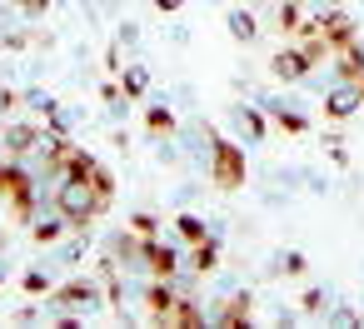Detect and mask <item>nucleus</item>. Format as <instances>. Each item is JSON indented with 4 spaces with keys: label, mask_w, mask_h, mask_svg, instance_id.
Wrapping results in <instances>:
<instances>
[{
    "label": "nucleus",
    "mask_w": 364,
    "mask_h": 329,
    "mask_svg": "<svg viewBox=\"0 0 364 329\" xmlns=\"http://www.w3.org/2000/svg\"><path fill=\"white\" fill-rule=\"evenodd\" d=\"M95 175H100V170H95ZM95 175H65V180H55V210H60L75 230H85V225L110 205V190H100Z\"/></svg>",
    "instance_id": "nucleus-1"
},
{
    "label": "nucleus",
    "mask_w": 364,
    "mask_h": 329,
    "mask_svg": "<svg viewBox=\"0 0 364 329\" xmlns=\"http://www.w3.org/2000/svg\"><path fill=\"white\" fill-rule=\"evenodd\" d=\"M140 269H150L155 279H170V274L180 269V254H175V244H165L160 234H155V239H145V254H140Z\"/></svg>",
    "instance_id": "nucleus-4"
},
{
    "label": "nucleus",
    "mask_w": 364,
    "mask_h": 329,
    "mask_svg": "<svg viewBox=\"0 0 364 329\" xmlns=\"http://www.w3.org/2000/svg\"><path fill=\"white\" fill-rule=\"evenodd\" d=\"M299 304H304V309H309V314H319V309H324V289H309V294H304V299H299Z\"/></svg>",
    "instance_id": "nucleus-20"
},
{
    "label": "nucleus",
    "mask_w": 364,
    "mask_h": 329,
    "mask_svg": "<svg viewBox=\"0 0 364 329\" xmlns=\"http://www.w3.org/2000/svg\"><path fill=\"white\" fill-rule=\"evenodd\" d=\"M0 279H6V269H0Z\"/></svg>",
    "instance_id": "nucleus-26"
},
{
    "label": "nucleus",
    "mask_w": 364,
    "mask_h": 329,
    "mask_svg": "<svg viewBox=\"0 0 364 329\" xmlns=\"http://www.w3.org/2000/svg\"><path fill=\"white\" fill-rule=\"evenodd\" d=\"M190 269H195V274L220 269V244H215V239H200V244H195V254H190Z\"/></svg>",
    "instance_id": "nucleus-10"
},
{
    "label": "nucleus",
    "mask_w": 364,
    "mask_h": 329,
    "mask_svg": "<svg viewBox=\"0 0 364 329\" xmlns=\"http://www.w3.org/2000/svg\"><path fill=\"white\" fill-rule=\"evenodd\" d=\"M230 36H235V41H255V16H250V11H235V16H230Z\"/></svg>",
    "instance_id": "nucleus-14"
},
{
    "label": "nucleus",
    "mask_w": 364,
    "mask_h": 329,
    "mask_svg": "<svg viewBox=\"0 0 364 329\" xmlns=\"http://www.w3.org/2000/svg\"><path fill=\"white\" fill-rule=\"evenodd\" d=\"M175 230H180V234H185L190 244H200V239H210V234H205V220H200V215H180V220H175Z\"/></svg>",
    "instance_id": "nucleus-13"
},
{
    "label": "nucleus",
    "mask_w": 364,
    "mask_h": 329,
    "mask_svg": "<svg viewBox=\"0 0 364 329\" xmlns=\"http://www.w3.org/2000/svg\"><path fill=\"white\" fill-rule=\"evenodd\" d=\"M329 324H359V314H354V309H334Z\"/></svg>",
    "instance_id": "nucleus-21"
},
{
    "label": "nucleus",
    "mask_w": 364,
    "mask_h": 329,
    "mask_svg": "<svg viewBox=\"0 0 364 329\" xmlns=\"http://www.w3.org/2000/svg\"><path fill=\"white\" fill-rule=\"evenodd\" d=\"M21 6H26V16H41V11L50 6V0H21Z\"/></svg>",
    "instance_id": "nucleus-22"
},
{
    "label": "nucleus",
    "mask_w": 364,
    "mask_h": 329,
    "mask_svg": "<svg viewBox=\"0 0 364 329\" xmlns=\"http://www.w3.org/2000/svg\"><path fill=\"white\" fill-rule=\"evenodd\" d=\"M359 105H364V90H359V80H339V85L324 95V115H329V120H349Z\"/></svg>",
    "instance_id": "nucleus-3"
},
{
    "label": "nucleus",
    "mask_w": 364,
    "mask_h": 329,
    "mask_svg": "<svg viewBox=\"0 0 364 329\" xmlns=\"http://www.w3.org/2000/svg\"><path fill=\"white\" fill-rule=\"evenodd\" d=\"M210 180L220 190H240L245 185V150L235 140H215L210 145Z\"/></svg>",
    "instance_id": "nucleus-2"
},
{
    "label": "nucleus",
    "mask_w": 364,
    "mask_h": 329,
    "mask_svg": "<svg viewBox=\"0 0 364 329\" xmlns=\"http://www.w3.org/2000/svg\"><path fill=\"white\" fill-rule=\"evenodd\" d=\"M46 130L41 125H6V150L11 155H31V150H46Z\"/></svg>",
    "instance_id": "nucleus-7"
},
{
    "label": "nucleus",
    "mask_w": 364,
    "mask_h": 329,
    "mask_svg": "<svg viewBox=\"0 0 364 329\" xmlns=\"http://www.w3.org/2000/svg\"><path fill=\"white\" fill-rule=\"evenodd\" d=\"M55 304H65V309H90V304H100V289L85 284V279H75V284L55 289Z\"/></svg>",
    "instance_id": "nucleus-8"
},
{
    "label": "nucleus",
    "mask_w": 364,
    "mask_h": 329,
    "mask_svg": "<svg viewBox=\"0 0 364 329\" xmlns=\"http://www.w3.org/2000/svg\"><path fill=\"white\" fill-rule=\"evenodd\" d=\"M279 269H284V274H304V254H299V249L279 254Z\"/></svg>",
    "instance_id": "nucleus-18"
},
{
    "label": "nucleus",
    "mask_w": 364,
    "mask_h": 329,
    "mask_svg": "<svg viewBox=\"0 0 364 329\" xmlns=\"http://www.w3.org/2000/svg\"><path fill=\"white\" fill-rule=\"evenodd\" d=\"M65 225H70L65 215H50V220H36V230H31V234H36V244H55V239L65 234Z\"/></svg>",
    "instance_id": "nucleus-11"
},
{
    "label": "nucleus",
    "mask_w": 364,
    "mask_h": 329,
    "mask_svg": "<svg viewBox=\"0 0 364 329\" xmlns=\"http://www.w3.org/2000/svg\"><path fill=\"white\" fill-rule=\"evenodd\" d=\"M26 105H31L36 115H50V110H55V100H50L46 90H31V95H26Z\"/></svg>",
    "instance_id": "nucleus-17"
},
{
    "label": "nucleus",
    "mask_w": 364,
    "mask_h": 329,
    "mask_svg": "<svg viewBox=\"0 0 364 329\" xmlns=\"http://www.w3.org/2000/svg\"><path fill=\"white\" fill-rule=\"evenodd\" d=\"M319 36H324L329 50H339V45H349L359 31H354V21H349L344 11H329V16H319Z\"/></svg>",
    "instance_id": "nucleus-6"
},
{
    "label": "nucleus",
    "mask_w": 364,
    "mask_h": 329,
    "mask_svg": "<svg viewBox=\"0 0 364 329\" xmlns=\"http://www.w3.org/2000/svg\"><path fill=\"white\" fill-rule=\"evenodd\" d=\"M120 80H125V95H145L150 90V75L140 65H120Z\"/></svg>",
    "instance_id": "nucleus-12"
},
{
    "label": "nucleus",
    "mask_w": 364,
    "mask_h": 329,
    "mask_svg": "<svg viewBox=\"0 0 364 329\" xmlns=\"http://www.w3.org/2000/svg\"><path fill=\"white\" fill-rule=\"evenodd\" d=\"M269 70H274V80H284V85H294V80H304L314 65H309V55L299 50V45H289V50H279L274 60H269Z\"/></svg>",
    "instance_id": "nucleus-5"
},
{
    "label": "nucleus",
    "mask_w": 364,
    "mask_h": 329,
    "mask_svg": "<svg viewBox=\"0 0 364 329\" xmlns=\"http://www.w3.org/2000/svg\"><path fill=\"white\" fill-rule=\"evenodd\" d=\"M155 6H160V11H180V0H155Z\"/></svg>",
    "instance_id": "nucleus-23"
},
{
    "label": "nucleus",
    "mask_w": 364,
    "mask_h": 329,
    "mask_svg": "<svg viewBox=\"0 0 364 329\" xmlns=\"http://www.w3.org/2000/svg\"><path fill=\"white\" fill-rule=\"evenodd\" d=\"M26 289H31V294H41V289H50V279H46V269H31V274H26Z\"/></svg>",
    "instance_id": "nucleus-19"
},
{
    "label": "nucleus",
    "mask_w": 364,
    "mask_h": 329,
    "mask_svg": "<svg viewBox=\"0 0 364 329\" xmlns=\"http://www.w3.org/2000/svg\"><path fill=\"white\" fill-rule=\"evenodd\" d=\"M240 130H245V135H250V140H264V115H259V110H250V105H245V110H240Z\"/></svg>",
    "instance_id": "nucleus-15"
},
{
    "label": "nucleus",
    "mask_w": 364,
    "mask_h": 329,
    "mask_svg": "<svg viewBox=\"0 0 364 329\" xmlns=\"http://www.w3.org/2000/svg\"><path fill=\"white\" fill-rule=\"evenodd\" d=\"M359 90H364V75H359Z\"/></svg>",
    "instance_id": "nucleus-25"
},
{
    "label": "nucleus",
    "mask_w": 364,
    "mask_h": 329,
    "mask_svg": "<svg viewBox=\"0 0 364 329\" xmlns=\"http://www.w3.org/2000/svg\"><path fill=\"white\" fill-rule=\"evenodd\" d=\"M150 130H155V135H170V130H175V115H170L165 105H150Z\"/></svg>",
    "instance_id": "nucleus-16"
},
{
    "label": "nucleus",
    "mask_w": 364,
    "mask_h": 329,
    "mask_svg": "<svg viewBox=\"0 0 364 329\" xmlns=\"http://www.w3.org/2000/svg\"><path fill=\"white\" fill-rule=\"evenodd\" d=\"M319 6H339V0H319Z\"/></svg>",
    "instance_id": "nucleus-24"
},
{
    "label": "nucleus",
    "mask_w": 364,
    "mask_h": 329,
    "mask_svg": "<svg viewBox=\"0 0 364 329\" xmlns=\"http://www.w3.org/2000/svg\"><path fill=\"white\" fill-rule=\"evenodd\" d=\"M269 115H274V125L289 130V135H304V130H309V120H304L299 110H284V100H269Z\"/></svg>",
    "instance_id": "nucleus-9"
}]
</instances>
